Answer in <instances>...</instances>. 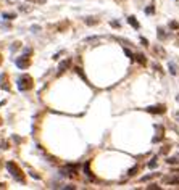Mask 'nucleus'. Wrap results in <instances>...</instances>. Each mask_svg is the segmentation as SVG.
<instances>
[{
    "label": "nucleus",
    "instance_id": "nucleus-1",
    "mask_svg": "<svg viewBox=\"0 0 179 190\" xmlns=\"http://www.w3.org/2000/svg\"><path fill=\"white\" fill-rule=\"evenodd\" d=\"M7 169H8V173H10L16 180H20V182H23V173H21V169L20 168H18L15 163H13V161H8V163H7Z\"/></svg>",
    "mask_w": 179,
    "mask_h": 190
},
{
    "label": "nucleus",
    "instance_id": "nucleus-2",
    "mask_svg": "<svg viewBox=\"0 0 179 190\" xmlns=\"http://www.w3.org/2000/svg\"><path fill=\"white\" fill-rule=\"evenodd\" d=\"M18 89L20 90H29L32 89V79L29 78V76H21L20 79H18Z\"/></svg>",
    "mask_w": 179,
    "mask_h": 190
},
{
    "label": "nucleus",
    "instance_id": "nucleus-3",
    "mask_svg": "<svg viewBox=\"0 0 179 190\" xmlns=\"http://www.w3.org/2000/svg\"><path fill=\"white\" fill-rule=\"evenodd\" d=\"M29 50L26 52V55H23L21 58H18L16 60V64H18V68H21V69H24V68H27V66H29Z\"/></svg>",
    "mask_w": 179,
    "mask_h": 190
},
{
    "label": "nucleus",
    "instance_id": "nucleus-4",
    "mask_svg": "<svg viewBox=\"0 0 179 190\" xmlns=\"http://www.w3.org/2000/svg\"><path fill=\"white\" fill-rule=\"evenodd\" d=\"M148 113H152V115H162V113H165L166 111V108L163 107V105H153V107H148V108H145Z\"/></svg>",
    "mask_w": 179,
    "mask_h": 190
},
{
    "label": "nucleus",
    "instance_id": "nucleus-5",
    "mask_svg": "<svg viewBox=\"0 0 179 190\" xmlns=\"http://www.w3.org/2000/svg\"><path fill=\"white\" fill-rule=\"evenodd\" d=\"M70 64H71V61L70 60H63L61 63H60V66H58V74H61V73H65L68 68H70Z\"/></svg>",
    "mask_w": 179,
    "mask_h": 190
},
{
    "label": "nucleus",
    "instance_id": "nucleus-6",
    "mask_svg": "<svg viewBox=\"0 0 179 190\" xmlns=\"http://www.w3.org/2000/svg\"><path fill=\"white\" fill-rule=\"evenodd\" d=\"M163 180L166 184H179V176H176V174L174 176H166Z\"/></svg>",
    "mask_w": 179,
    "mask_h": 190
},
{
    "label": "nucleus",
    "instance_id": "nucleus-7",
    "mask_svg": "<svg viewBox=\"0 0 179 190\" xmlns=\"http://www.w3.org/2000/svg\"><path fill=\"white\" fill-rule=\"evenodd\" d=\"M128 23H129L131 26H133V27H134V29H139V27H140V24H139V21L136 20V18H134V16H129V18H128Z\"/></svg>",
    "mask_w": 179,
    "mask_h": 190
},
{
    "label": "nucleus",
    "instance_id": "nucleus-8",
    "mask_svg": "<svg viewBox=\"0 0 179 190\" xmlns=\"http://www.w3.org/2000/svg\"><path fill=\"white\" fill-rule=\"evenodd\" d=\"M89 164H90V163H86V164H84V173H86V176H87V177H89L90 180H95V177L92 176L90 169H89Z\"/></svg>",
    "mask_w": 179,
    "mask_h": 190
},
{
    "label": "nucleus",
    "instance_id": "nucleus-9",
    "mask_svg": "<svg viewBox=\"0 0 179 190\" xmlns=\"http://www.w3.org/2000/svg\"><path fill=\"white\" fill-rule=\"evenodd\" d=\"M134 58H136V60H137L140 64H144V66L147 64V60H145V56H144L142 53H137V55H134Z\"/></svg>",
    "mask_w": 179,
    "mask_h": 190
},
{
    "label": "nucleus",
    "instance_id": "nucleus-10",
    "mask_svg": "<svg viewBox=\"0 0 179 190\" xmlns=\"http://www.w3.org/2000/svg\"><path fill=\"white\" fill-rule=\"evenodd\" d=\"M0 85H2V89H3V90H8V89H10V87H8V85L5 84V74L0 76Z\"/></svg>",
    "mask_w": 179,
    "mask_h": 190
},
{
    "label": "nucleus",
    "instance_id": "nucleus-11",
    "mask_svg": "<svg viewBox=\"0 0 179 190\" xmlns=\"http://www.w3.org/2000/svg\"><path fill=\"white\" fill-rule=\"evenodd\" d=\"M166 163H168V164H177V163H179V159H177V158H168V159H166Z\"/></svg>",
    "mask_w": 179,
    "mask_h": 190
},
{
    "label": "nucleus",
    "instance_id": "nucleus-12",
    "mask_svg": "<svg viewBox=\"0 0 179 190\" xmlns=\"http://www.w3.org/2000/svg\"><path fill=\"white\" fill-rule=\"evenodd\" d=\"M76 71H78V74L81 76V78H82L84 81H86V82H87V78H86V74H84V73H82V69H81V68H76Z\"/></svg>",
    "mask_w": 179,
    "mask_h": 190
},
{
    "label": "nucleus",
    "instance_id": "nucleus-13",
    "mask_svg": "<svg viewBox=\"0 0 179 190\" xmlns=\"http://www.w3.org/2000/svg\"><path fill=\"white\" fill-rule=\"evenodd\" d=\"M169 27H171V29H179V23L171 21V23H169Z\"/></svg>",
    "mask_w": 179,
    "mask_h": 190
},
{
    "label": "nucleus",
    "instance_id": "nucleus-14",
    "mask_svg": "<svg viewBox=\"0 0 179 190\" xmlns=\"http://www.w3.org/2000/svg\"><path fill=\"white\" fill-rule=\"evenodd\" d=\"M95 23H97V20H94V18H87V20H86V24H89V26L95 24Z\"/></svg>",
    "mask_w": 179,
    "mask_h": 190
},
{
    "label": "nucleus",
    "instance_id": "nucleus-15",
    "mask_svg": "<svg viewBox=\"0 0 179 190\" xmlns=\"http://www.w3.org/2000/svg\"><path fill=\"white\" fill-rule=\"evenodd\" d=\"M169 73L176 74V66H174V63H169Z\"/></svg>",
    "mask_w": 179,
    "mask_h": 190
},
{
    "label": "nucleus",
    "instance_id": "nucleus-16",
    "mask_svg": "<svg viewBox=\"0 0 179 190\" xmlns=\"http://www.w3.org/2000/svg\"><path fill=\"white\" fill-rule=\"evenodd\" d=\"M165 37V32H163V29L162 27H158V39H163Z\"/></svg>",
    "mask_w": 179,
    "mask_h": 190
},
{
    "label": "nucleus",
    "instance_id": "nucleus-17",
    "mask_svg": "<svg viewBox=\"0 0 179 190\" xmlns=\"http://www.w3.org/2000/svg\"><path fill=\"white\" fill-rule=\"evenodd\" d=\"M153 12H155V8H153V7H147V8H145V13H147V15L153 13Z\"/></svg>",
    "mask_w": 179,
    "mask_h": 190
},
{
    "label": "nucleus",
    "instance_id": "nucleus-18",
    "mask_svg": "<svg viewBox=\"0 0 179 190\" xmlns=\"http://www.w3.org/2000/svg\"><path fill=\"white\" fill-rule=\"evenodd\" d=\"M148 168H152V169H153V168H157V161H155V159H152V161L148 163Z\"/></svg>",
    "mask_w": 179,
    "mask_h": 190
},
{
    "label": "nucleus",
    "instance_id": "nucleus-19",
    "mask_svg": "<svg viewBox=\"0 0 179 190\" xmlns=\"http://www.w3.org/2000/svg\"><path fill=\"white\" fill-rule=\"evenodd\" d=\"M136 171H137V166H134V168H133V169H131V171H129V173H128V174H129V176H134V174H136Z\"/></svg>",
    "mask_w": 179,
    "mask_h": 190
},
{
    "label": "nucleus",
    "instance_id": "nucleus-20",
    "mask_svg": "<svg viewBox=\"0 0 179 190\" xmlns=\"http://www.w3.org/2000/svg\"><path fill=\"white\" fill-rule=\"evenodd\" d=\"M3 18H5V20H13V18H15V15H3Z\"/></svg>",
    "mask_w": 179,
    "mask_h": 190
},
{
    "label": "nucleus",
    "instance_id": "nucleus-21",
    "mask_svg": "<svg viewBox=\"0 0 179 190\" xmlns=\"http://www.w3.org/2000/svg\"><path fill=\"white\" fill-rule=\"evenodd\" d=\"M148 188H152V190H160V187H158V185H155V184H150V185H148Z\"/></svg>",
    "mask_w": 179,
    "mask_h": 190
},
{
    "label": "nucleus",
    "instance_id": "nucleus-22",
    "mask_svg": "<svg viewBox=\"0 0 179 190\" xmlns=\"http://www.w3.org/2000/svg\"><path fill=\"white\" fill-rule=\"evenodd\" d=\"M124 53H126V55H128V56H129V58H133V60H134V55H133V53H131V52H129V50H128V49H126V50H124Z\"/></svg>",
    "mask_w": 179,
    "mask_h": 190
},
{
    "label": "nucleus",
    "instance_id": "nucleus-23",
    "mask_svg": "<svg viewBox=\"0 0 179 190\" xmlns=\"http://www.w3.org/2000/svg\"><path fill=\"white\" fill-rule=\"evenodd\" d=\"M140 42H142L144 45H148V42H147V39H145V37H142V39H140Z\"/></svg>",
    "mask_w": 179,
    "mask_h": 190
},
{
    "label": "nucleus",
    "instance_id": "nucleus-24",
    "mask_svg": "<svg viewBox=\"0 0 179 190\" xmlns=\"http://www.w3.org/2000/svg\"><path fill=\"white\" fill-rule=\"evenodd\" d=\"M3 187H5V185H3V184H2V182H0V188H3Z\"/></svg>",
    "mask_w": 179,
    "mask_h": 190
}]
</instances>
